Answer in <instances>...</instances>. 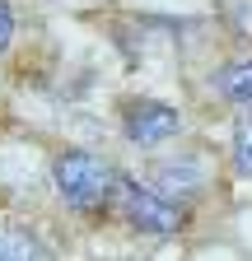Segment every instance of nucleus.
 <instances>
[{"mask_svg": "<svg viewBox=\"0 0 252 261\" xmlns=\"http://www.w3.org/2000/svg\"><path fill=\"white\" fill-rule=\"evenodd\" d=\"M52 182H56L61 196H66L70 210H98V205H108L112 196H117L121 173L112 168L103 154L66 149V154H56V163H52Z\"/></svg>", "mask_w": 252, "mask_h": 261, "instance_id": "nucleus-1", "label": "nucleus"}, {"mask_svg": "<svg viewBox=\"0 0 252 261\" xmlns=\"http://www.w3.org/2000/svg\"><path fill=\"white\" fill-rule=\"evenodd\" d=\"M117 201H121L126 219H131L140 233H149V238H173L187 224V210L173 201V196H164L159 187H149L140 177H121L117 182Z\"/></svg>", "mask_w": 252, "mask_h": 261, "instance_id": "nucleus-2", "label": "nucleus"}, {"mask_svg": "<svg viewBox=\"0 0 252 261\" xmlns=\"http://www.w3.org/2000/svg\"><path fill=\"white\" fill-rule=\"evenodd\" d=\"M182 130V112L173 103H159V98H131V103L121 108V136L131 140L136 149H154L173 140Z\"/></svg>", "mask_w": 252, "mask_h": 261, "instance_id": "nucleus-3", "label": "nucleus"}, {"mask_svg": "<svg viewBox=\"0 0 252 261\" xmlns=\"http://www.w3.org/2000/svg\"><path fill=\"white\" fill-rule=\"evenodd\" d=\"M206 182V168H201V159H168V163H159L154 168V182L149 187H159L164 196H173V201H187L196 187Z\"/></svg>", "mask_w": 252, "mask_h": 261, "instance_id": "nucleus-4", "label": "nucleus"}, {"mask_svg": "<svg viewBox=\"0 0 252 261\" xmlns=\"http://www.w3.org/2000/svg\"><path fill=\"white\" fill-rule=\"evenodd\" d=\"M210 84H215V93L224 98V103H234V108L252 112V56L219 65V70L210 75Z\"/></svg>", "mask_w": 252, "mask_h": 261, "instance_id": "nucleus-5", "label": "nucleus"}, {"mask_svg": "<svg viewBox=\"0 0 252 261\" xmlns=\"http://www.w3.org/2000/svg\"><path fill=\"white\" fill-rule=\"evenodd\" d=\"M0 261H56V252L28 228H0Z\"/></svg>", "mask_w": 252, "mask_h": 261, "instance_id": "nucleus-6", "label": "nucleus"}, {"mask_svg": "<svg viewBox=\"0 0 252 261\" xmlns=\"http://www.w3.org/2000/svg\"><path fill=\"white\" fill-rule=\"evenodd\" d=\"M234 173L238 177H252V112H243L238 117V126H234Z\"/></svg>", "mask_w": 252, "mask_h": 261, "instance_id": "nucleus-7", "label": "nucleus"}, {"mask_svg": "<svg viewBox=\"0 0 252 261\" xmlns=\"http://www.w3.org/2000/svg\"><path fill=\"white\" fill-rule=\"evenodd\" d=\"M10 42H14V10H10V0H0V51Z\"/></svg>", "mask_w": 252, "mask_h": 261, "instance_id": "nucleus-8", "label": "nucleus"}]
</instances>
